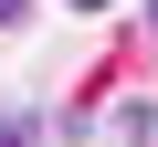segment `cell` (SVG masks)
<instances>
[{
    "label": "cell",
    "instance_id": "obj_1",
    "mask_svg": "<svg viewBox=\"0 0 158 147\" xmlns=\"http://www.w3.org/2000/svg\"><path fill=\"white\" fill-rule=\"evenodd\" d=\"M0 147H42V137H32V126H21V116H0Z\"/></svg>",
    "mask_w": 158,
    "mask_h": 147
},
{
    "label": "cell",
    "instance_id": "obj_4",
    "mask_svg": "<svg viewBox=\"0 0 158 147\" xmlns=\"http://www.w3.org/2000/svg\"><path fill=\"white\" fill-rule=\"evenodd\" d=\"M148 32H158V0H148Z\"/></svg>",
    "mask_w": 158,
    "mask_h": 147
},
{
    "label": "cell",
    "instance_id": "obj_3",
    "mask_svg": "<svg viewBox=\"0 0 158 147\" xmlns=\"http://www.w3.org/2000/svg\"><path fill=\"white\" fill-rule=\"evenodd\" d=\"M74 11H106V0H74Z\"/></svg>",
    "mask_w": 158,
    "mask_h": 147
},
{
    "label": "cell",
    "instance_id": "obj_2",
    "mask_svg": "<svg viewBox=\"0 0 158 147\" xmlns=\"http://www.w3.org/2000/svg\"><path fill=\"white\" fill-rule=\"evenodd\" d=\"M21 11H32V0H0V32H11V21H21Z\"/></svg>",
    "mask_w": 158,
    "mask_h": 147
}]
</instances>
